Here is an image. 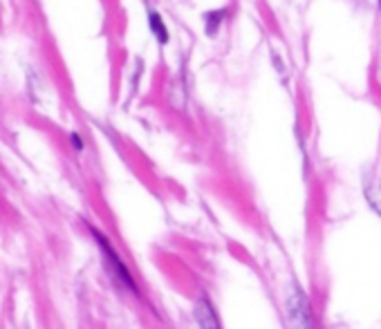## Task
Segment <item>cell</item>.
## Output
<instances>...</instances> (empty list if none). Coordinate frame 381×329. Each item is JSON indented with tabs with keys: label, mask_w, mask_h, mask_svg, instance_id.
<instances>
[{
	"label": "cell",
	"mask_w": 381,
	"mask_h": 329,
	"mask_svg": "<svg viewBox=\"0 0 381 329\" xmlns=\"http://www.w3.org/2000/svg\"><path fill=\"white\" fill-rule=\"evenodd\" d=\"M379 3H381V0H379Z\"/></svg>",
	"instance_id": "6"
},
{
	"label": "cell",
	"mask_w": 381,
	"mask_h": 329,
	"mask_svg": "<svg viewBox=\"0 0 381 329\" xmlns=\"http://www.w3.org/2000/svg\"><path fill=\"white\" fill-rule=\"evenodd\" d=\"M197 323H200L202 327H218L216 313H213V309H211V305L207 301L197 303Z\"/></svg>",
	"instance_id": "3"
},
{
	"label": "cell",
	"mask_w": 381,
	"mask_h": 329,
	"mask_svg": "<svg viewBox=\"0 0 381 329\" xmlns=\"http://www.w3.org/2000/svg\"><path fill=\"white\" fill-rule=\"evenodd\" d=\"M148 25H150L152 34L157 36L160 43H166V41H169V29H166V25L162 23V19H160V14H157V11H150V14H148Z\"/></svg>",
	"instance_id": "4"
},
{
	"label": "cell",
	"mask_w": 381,
	"mask_h": 329,
	"mask_svg": "<svg viewBox=\"0 0 381 329\" xmlns=\"http://www.w3.org/2000/svg\"><path fill=\"white\" fill-rule=\"evenodd\" d=\"M72 144H74L76 148H79V150L83 148V144H81V139H79V135H72Z\"/></svg>",
	"instance_id": "5"
},
{
	"label": "cell",
	"mask_w": 381,
	"mask_h": 329,
	"mask_svg": "<svg viewBox=\"0 0 381 329\" xmlns=\"http://www.w3.org/2000/svg\"><path fill=\"white\" fill-rule=\"evenodd\" d=\"M365 199H368L370 207L381 215V177L365 179Z\"/></svg>",
	"instance_id": "2"
},
{
	"label": "cell",
	"mask_w": 381,
	"mask_h": 329,
	"mask_svg": "<svg viewBox=\"0 0 381 329\" xmlns=\"http://www.w3.org/2000/svg\"><path fill=\"white\" fill-rule=\"evenodd\" d=\"M95 238H97V242H99V246H101V251L105 254V258H108V262H110V266H113V271H115V276L124 282V285L128 287V289H132V291H137V287H135V282H132V278H130V273L126 271V266H124V262H121L119 258H117V254L113 251V246L105 242V238H101V235L95 231Z\"/></svg>",
	"instance_id": "1"
}]
</instances>
